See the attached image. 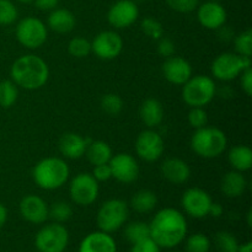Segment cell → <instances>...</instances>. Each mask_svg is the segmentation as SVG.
I'll return each instance as SVG.
<instances>
[{
	"instance_id": "28",
	"label": "cell",
	"mask_w": 252,
	"mask_h": 252,
	"mask_svg": "<svg viewBox=\"0 0 252 252\" xmlns=\"http://www.w3.org/2000/svg\"><path fill=\"white\" fill-rule=\"evenodd\" d=\"M123 235L127 239L128 243H130L132 245L138 241L150 238L149 224L144 223V221H132V223L126 225Z\"/></svg>"
},
{
	"instance_id": "38",
	"label": "cell",
	"mask_w": 252,
	"mask_h": 252,
	"mask_svg": "<svg viewBox=\"0 0 252 252\" xmlns=\"http://www.w3.org/2000/svg\"><path fill=\"white\" fill-rule=\"evenodd\" d=\"M189 126L194 129L206 127L208 123V115L203 107H191L189 116H187Z\"/></svg>"
},
{
	"instance_id": "2",
	"label": "cell",
	"mask_w": 252,
	"mask_h": 252,
	"mask_svg": "<svg viewBox=\"0 0 252 252\" xmlns=\"http://www.w3.org/2000/svg\"><path fill=\"white\" fill-rule=\"evenodd\" d=\"M10 75L17 88L38 90L48 81L49 68L41 57L36 54H25L12 63Z\"/></svg>"
},
{
	"instance_id": "26",
	"label": "cell",
	"mask_w": 252,
	"mask_h": 252,
	"mask_svg": "<svg viewBox=\"0 0 252 252\" xmlns=\"http://www.w3.org/2000/svg\"><path fill=\"white\" fill-rule=\"evenodd\" d=\"M85 155L89 162L95 165L108 164L112 158V149L110 145L103 140H91L85 150Z\"/></svg>"
},
{
	"instance_id": "4",
	"label": "cell",
	"mask_w": 252,
	"mask_h": 252,
	"mask_svg": "<svg viewBox=\"0 0 252 252\" xmlns=\"http://www.w3.org/2000/svg\"><path fill=\"white\" fill-rule=\"evenodd\" d=\"M228 138L225 133L217 127H203L196 129L191 138V148L198 157L216 159L226 149Z\"/></svg>"
},
{
	"instance_id": "46",
	"label": "cell",
	"mask_w": 252,
	"mask_h": 252,
	"mask_svg": "<svg viewBox=\"0 0 252 252\" xmlns=\"http://www.w3.org/2000/svg\"><path fill=\"white\" fill-rule=\"evenodd\" d=\"M7 220V209L2 203H0V229L5 225Z\"/></svg>"
},
{
	"instance_id": "33",
	"label": "cell",
	"mask_w": 252,
	"mask_h": 252,
	"mask_svg": "<svg viewBox=\"0 0 252 252\" xmlns=\"http://www.w3.org/2000/svg\"><path fill=\"white\" fill-rule=\"evenodd\" d=\"M68 52L75 58H85L91 53V42L84 37H74L69 42Z\"/></svg>"
},
{
	"instance_id": "16",
	"label": "cell",
	"mask_w": 252,
	"mask_h": 252,
	"mask_svg": "<svg viewBox=\"0 0 252 252\" xmlns=\"http://www.w3.org/2000/svg\"><path fill=\"white\" fill-rule=\"evenodd\" d=\"M197 19L204 29L219 30L225 25L228 15L219 2L206 1L197 7Z\"/></svg>"
},
{
	"instance_id": "5",
	"label": "cell",
	"mask_w": 252,
	"mask_h": 252,
	"mask_svg": "<svg viewBox=\"0 0 252 252\" xmlns=\"http://www.w3.org/2000/svg\"><path fill=\"white\" fill-rule=\"evenodd\" d=\"M217 85L211 76L192 75L182 85V98L189 107H204L214 98Z\"/></svg>"
},
{
	"instance_id": "1",
	"label": "cell",
	"mask_w": 252,
	"mask_h": 252,
	"mask_svg": "<svg viewBox=\"0 0 252 252\" xmlns=\"http://www.w3.org/2000/svg\"><path fill=\"white\" fill-rule=\"evenodd\" d=\"M187 220L184 214L175 208L160 209L149 224L150 239L160 249H172L186 239Z\"/></svg>"
},
{
	"instance_id": "8",
	"label": "cell",
	"mask_w": 252,
	"mask_h": 252,
	"mask_svg": "<svg viewBox=\"0 0 252 252\" xmlns=\"http://www.w3.org/2000/svg\"><path fill=\"white\" fill-rule=\"evenodd\" d=\"M15 36L19 43L25 48L37 49L46 43L48 30L39 19L27 16L19 21L15 30Z\"/></svg>"
},
{
	"instance_id": "47",
	"label": "cell",
	"mask_w": 252,
	"mask_h": 252,
	"mask_svg": "<svg viewBox=\"0 0 252 252\" xmlns=\"http://www.w3.org/2000/svg\"><path fill=\"white\" fill-rule=\"evenodd\" d=\"M236 252H252V244L251 241L243 244V245H239V249Z\"/></svg>"
},
{
	"instance_id": "37",
	"label": "cell",
	"mask_w": 252,
	"mask_h": 252,
	"mask_svg": "<svg viewBox=\"0 0 252 252\" xmlns=\"http://www.w3.org/2000/svg\"><path fill=\"white\" fill-rule=\"evenodd\" d=\"M235 46L236 54L243 57H250L252 54V31L251 30H246V31L241 32L234 42Z\"/></svg>"
},
{
	"instance_id": "32",
	"label": "cell",
	"mask_w": 252,
	"mask_h": 252,
	"mask_svg": "<svg viewBox=\"0 0 252 252\" xmlns=\"http://www.w3.org/2000/svg\"><path fill=\"white\" fill-rule=\"evenodd\" d=\"M211 239L202 233H196L186 239L185 250L186 252H209L211 250Z\"/></svg>"
},
{
	"instance_id": "11",
	"label": "cell",
	"mask_w": 252,
	"mask_h": 252,
	"mask_svg": "<svg viewBox=\"0 0 252 252\" xmlns=\"http://www.w3.org/2000/svg\"><path fill=\"white\" fill-rule=\"evenodd\" d=\"M165 150L164 139L152 128L139 133L135 140V152L138 157L147 162H154L162 157Z\"/></svg>"
},
{
	"instance_id": "19",
	"label": "cell",
	"mask_w": 252,
	"mask_h": 252,
	"mask_svg": "<svg viewBox=\"0 0 252 252\" xmlns=\"http://www.w3.org/2000/svg\"><path fill=\"white\" fill-rule=\"evenodd\" d=\"M79 252H117V245L111 234L97 230L81 240Z\"/></svg>"
},
{
	"instance_id": "40",
	"label": "cell",
	"mask_w": 252,
	"mask_h": 252,
	"mask_svg": "<svg viewBox=\"0 0 252 252\" xmlns=\"http://www.w3.org/2000/svg\"><path fill=\"white\" fill-rule=\"evenodd\" d=\"M160 250H161V249H160L152 239L147 238L144 239V240L133 244L129 252H160Z\"/></svg>"
},
{
	"instance_id": "27",
	"label": "cell",
	"mask_w": 252,
	"mask_h": 252,
	"mask_svg": "<svg viewBox=\"0 0 252 252\" xmlns=\"http://www.w3.org/2000/svg\"><path fill=\"white\" fill-rule=\"evenodd\" d=\"M158 204V197L150 189H140L130 199V207L133 211L140 214H147L154 211Z\"/></svg>"
},
{
	"instance_id": "30",
	"label": "cell",
	"mask_w": 252,
	"mask_h": 252,
	"mask_svg": "<svg viewBox=\"0 0 252 252\" xmlns=\"http://www.w3.org/2000/svg\"><path fill=\"white\" fill-rule=\"evenodd\" d=\"M239 245L236 236L229 231H219L214 236V246L218 252H236Z\"/></svg>"
},
{
	"instance_id": "29",
	"label": "cell",
	"mask_w": 252,
	"mask_h": 252,
	"mask_svg": "<svg viewBox=\"0 0 252 252\" xmlns=\"http://www.w3.org/2000/svg\"><path fill=\"white\" fill-rule=\"evenodd\" d=\"M19 97V88L12 80L0 81V107L10 108Z\"/></svg>"
},
{
	"instance_id": "35",
	"label": "cell",
	"mask_w": 252,
	"mask_h": 252,
	"mask_svg": "<svg viewBox=\"0 0 252 252\" xmlns=\"http://www.w3.org/2000/svg\"><path fill=\"white\" fill-rule=\"evenodd\" d=\"M140 27H142V31L144 32V34H147L152 39H160L164 36L162 25L152 16L144 17L140 22Z\"/></svg>"
},
{
	"instance_id": "15",
	"label": "cell",
	"mask_w": 252,
	"mask_h": 252,
	"mask_svg": "<svg viewBox=\"0 0 252 252\" xmlns=\"http://www.w3.org/2000/svg\"><path fill=\"white\" fill-rule=\"evenodd\" d=\"M139 17V9L133 0H118L107 12L108 24L115 29H127Z\"/></svg>"
},
{
	"instance_id": "34",
	"label": "cell",
	"mask_w": 252,
	"mask_h": 252,
	"mask_svg": "<svg viewBox=\"0 0 252 252\" xmlns=\"http://www.w3.org/2000/svg\"><path fill=\"white\" fill-rule=\"evenodd\" d=\"M101 108L110 116H117L123 110V100L117 94H106L101 98Z\"/></svg>"
},
{
	"instance_id": "31",
	"label": "cell",
	"mask_w": 252,
	"mask_h": 252,
	"mask_svg": "<svg viewBox=\"0 0 252 252\" xmlns=\"http://www.w3.org/2000/svg\"><path fill=\"white\" fill-rule=\"evenodd\" d=\"M73 216V208L69 203L64 201L54 202L51 207H48V218L53 219L56 223H65Z\"/></svg>"
},
{
	"instance_id": "20",
	"label": "cell",
	"mask_w": 252,
	"mask_h": 252,
	"mask_svg": "<svg viewBox=\"0 0 252 252\" xmlns=\"http://www.w3.org/2000/svg\"><path fill=\"white\" fill-rule=\"evenodd\" d=\"M90 142L91 139L84 138L83 135L78 134V133L69 132L62 135L61 139H59V150H61L62 155L66 159H80L85 155L86 147Z\"/></svg>"
},
{
	"instance_id": "48",
	"label": "cell",
	"mask_w": 252,
	"mask_h": 252,
	"mask_svg": "<svg viewBox=\"0 0 252 252\" xmlns=\"http://www.w3.org/2000/svg\"><path fill=\"white\" fill-rule=\"evenodd\" d=\"M251 216H252V212H251V209H250V211L248 212V225H249V226H251V225H252Z\"/></svg>"
},
{
	"instance_id": "39",
	"label": "cell",
	"mask_w": 252,
	"mask_h": 252,
	"mask_svg": "<svg viewBox=\"0 0 252 252\" xmlns=\"http://www.w3.org/2000/svg\"><path fill=\"white\" fill-rule=\"evenodd\" d=\"M170 9L181 14H189L198 7L199 0H165Z\"/></svg>"
},
{
	"instance_id": "10",
	"label": "cell",
	"mask_w": 252,
	"mask_h": 252,
	"mask_svg": "<svg viewBox=\"0 0 252 252\" xmlns=\"http://www.w3.org/2000/svg\"><path fill=\"white\" fill-rule=\"evenodd\" d=\"M100 193L98 182L89 172H80L73 177L69 185V194L71 201L81 207L95 203Z\"/></svg>"
},
{
	"instance_id": "23",
	"label": "cell",
	"mask_w": 252,
	"mask_h": 252,
	"mask_svg": "<svg viewBox=\"0 0 252 252\" xmlns=\"http://www.w3.org/2000/svg\"><path fill=\"white\" fill-rule=\"evenodd\" d=\"M75 25V16L68 9H54L48 16V27L57 33H69Z\"/></svg>"
},
{
	"instance_id": "41",
	"label": "cell",
	"mask_w": 252,
	"mask_h": 252,
	"mask_svg": "<svg viewBox=\"0 0 252 252\" xmlns=\"http://www.w3.org/2000/svg\"><path fill=\"white\" fill-rule=\"evenodd\" d=\"M159 43H158V53L160 54L164 58H170L175 54V43L170 38L166 37H161L160 39H158Z\"/></svg>"
},
{
	"instance_id": "25",
	"label": "cell",
	"mask_w": 252,
	"mask_h": 252,
	"mask_svg": "<svg viewBox=\"0 0 252 252\" xmlns=\"http://www.w3.org/2000/svg\"><path fill=\"white\" fill-rule=\"evenodd\" d=\"M228 161L233 170L246 172L252 167V150L248 145H235L228 153Z\"/></svg>"
},
{
	"instance_id": "12",
	"label": "cell",
	"mask_w": 252,
	"mask_h": 252,
	"mask_svg": "<svg viewBox=\"0 0 252 252\" xmlns=\"http://www.w3.org/2000/svg\"><path fill=\"white\" fill-rule=\"evenodd\" d=\"M212 198L209 193L198 187H192L185 191L182 194L181 204L184 211L189 217L196 219L206 218L209 213L212 204Z\"/></svg>"
},
{
	"instance_id": "36",
	"label": "cell",
	"mask_w": 252,
	"mask_h": 252,
	"mask_svg": "<svg viewBox=\"0 0 252 252\" xmlns=\"http://www.w3.org/2000/svg\"><path fill=\"white\" fill-rule=\"evenodd\" d=\"M19 16L17 7L11 0H0V25L7 26L14 24Z\"/></svg>"
},
{
	"instance_id": "22",
	"label": "cell",
	"mask_w": 252,
	"mask_h": 252,
	"mask_svg": "<svg viewBox=\"0 0 252 252\" xmlns=\"http://www.w3.org/2000/svg\"><path fill=\"white\" fill-rule=\"evenodd\" d=\"M248 187V181L246 177L244 176L243 172L231 170L226 172L221 179L220 189L224 193V196L228 198H238L243 196Z\"/></svg>"
},
{
	"instance_id": "7",
	"label": "cell",
	"mask_w": 252,
	"mask_h": 252,
	"mask_svg": "<svg viewBox=\"0 0 252 252\" xmlns=\"http://www.w3.org/2000/svg\"><path fill=\"white\" fill-rule=\"evenodd\" d=\"M68 244V229L56 221L42 226L34 238V246L38 252H64Z\"/></svg>"
},
{
	"instance_id": "17",
	"label": "cell",
	"mask_w": 252,
	"mask_h": 252,
	"mask_svg": "<svg viewBox=\"0 0 252 252\" xmlns=\"http://www.w3.org/2000/svg\"><path fill=\"white\" fill-rule=\"evenodd\" d=\"M20 214L31 224H43L48 219V204L36 194H27L20 202Z\"/></svg>"
},
{
	"instance_id": "13",
	"label": "cell",
	"mask_w": 252,
	"mask_h": 252,
	"mask_svg": "<svg viewBox=\"0 0 252 252\" xmlns=\"http://www.w3.org/2000/svg\"><path fill=\"white\" fill-rule=\"evenodd\" d=\"M123 49V41L115 31H103L96 34L91 42V52L102 61L117 58Z\"/></svg>"
},
{
	"instance_id": "44",
	"label": "cell",
	"mask_w": 252,
	"mask_h": 252,
	"mask_svg": "<svg viewBox=\"0 0 252 252\" xmlns=\"http://www.w3.org/2000/svg\"><path fill=\"white\" fill-rule=\"evenodd\" d=\"M34 6L41 11H52L57 9L59 4V0H33Z\"/></svg>"
},
{
	"instance_id": "43",
	"label": "cell",
	"mask_w": 252,
	"mask_h": 252,
	"mask_svg": "<svg viewBox=\"0 0 252 252\" xmlns=\"http://www.w3.org/2000/svg\"><path fill=\"white\" fill-rule=\"evenodd\" d=\"M240 84L241 88H243L244 93L248 96L252 95V69L246 68L243 73L240 74Z\"/></svg>"
},
{
	"instance_id": "45",
	"label": "cell",
	"mask_w": 252,
	"mask_h": 252,
	"mask_svg": "<svg viewBox=\"0 0 252 252\" xmlns=\"http://www.w3.org/2000/svg\"><path fill=\"white\" fill-rule=\"evenodd\" d=\"M223 212H224V209H223V207H221V204L214 203V202H212L211 208H209L208 216H212L213 218H219V217H221Z\"/></svg>"
},
{
	"instance_id": "50",
	"label": "cell",
	"mask_w": 252,
	"mask_h": 252,
	"mask_svg": "<svg viewBox=\"0 0 252 252\" xmlns=\"http://www.w3.org/2000/svg\"><path fill=\"white\" fill-rule=\"evenodd\" d=\"M170 252H176V251H170Z\"/></svg>"
},
{
	"instance_id": "21",
	"label": "cell",
	"mask_w": 252,
	"mask_h": 252,
	"mask_svg": "<svg viewBox=\"0 0 252 252\" xmlns=\"http://www.w3.org/2000/svg\"><path fill=\"white\" fill-rule=\"evenodd\" d=\"M161 174L165 179L174 185H182L189 181L191 169L189 164L179 158H169L161 164Z\"/></svg>"
},
{
	"instance_id": "14",
	"label": "cell",
	"mask_w": 252,
	"mask_h": 252,
	"mask_svg": "<svg viewBox=\"0 0 252 252\" xmlns=\"http://www.w3.org/2000/svg\"><path fill=\"white\" fill-rule=\"evenodd\" d=\"M111 167L112 177L122 184H132L137 181L139 177V165L137 160L127 153H120V154L112 155L108 161Z\"/></svg>"
},
{
	"instance_id": "24",
	"label": "cell",
	"mask_w": 252,
	"mask_h": 252,
	"mask_svg": "<svg viewBox=\"0 0 252 252\" xmlns=\"http://www.w3.org/2000/svg\"><path fill=\"white\" fill-rule=\"evenodd\" d=\"M139 116L148 128L158 127L164 120V108L161 102L157 98H147L140 106Z\"/></svg>"
},
{
	"instance_id": "42",
	"label": "cell",
	"mask_w": 252,
	"mask_h": 252,
	"mask_svg": "<svg viewBox=\"0 0 252 252\" xmlns=\"http://www.w3.org/2000/svg\"><path fill=\"white\" fill-rule=\"evenodd\" d=\"M91 175L95 177L97 182H106L112 177V172H111V167L108 164L95 165Z\"/></svg>"
},
{
	"instance_id": "9",
	"label": "cell",
	"mask_w": 252,
	"mask_h": 252,
	"mask_svg": "<svg viewBox=\"0 0 252 252\" xmlns=\"http://www.w3.org/2000/svg\"><path fill=\"white\" fill-rule=\"evenodd\" d=\"M251 66L250 57L239 56L236 53H221L212 63V74L221 81H230L238 78L246 68Z\"/></svg>"
},
{
	"instance_id": "49",
	"label": "cell",
	"mask_w": 252,
	"mask_h": 252,
	"mask_svg": "<svg viewBox=\"0 0 252 252\" xmlns=\"http://www.w3.org/2000/svg\"><path fill=\"white\" fill-rule=\"evenodd\" d=\"M17 1L24 2V4H29V2H32V1H33V0H17Z\"/></svg>"
},
{
	"instance_id": "3",
	"label": "cell",
	"mask_w": 252,
	"mask_h": 252,
	"mask_svg": "<svg viewBox=\"0 0 252 252\" xmlns=\"http://www.w3.org/2000/svg\"><path fill=\"white\" fill-rule=\"evenodd\" d=\"M70 169L61 158H44L34 165L32 177L37 186L46 191H54L66 184Z\"/></svg>"
},
{
	"instance_id": "18",
	"label": "cell",
	"mask_w": 252,
	"mask_h": 252,
	"mask_svg": "<svg viewBox=\"0 0 252 252\" xmlns=\"http://www.w3.org/2000/svg\"><path fill=\"white\" fill-rule=\"evenodd\" d=\"M162 74L169 83L174 85H184L192 76V66L186 59L172 56L166 58L162 64Z\"/></svg>"
},
{
	"instance_id": "6",
	"label": "cell",
	"mask_w": 252,
	"mask_h": 252,
	"mask_svg": "<svg viewBox=\"0 0 252 252\" xmlns=\"http://www.w3.org/2000/svg\"><path fill=\"white\" fill-rule=\"evenodd\" d=\"M129 217V208L125 201L112 198L102 203L96 216V223L101 231L112 234L120 230Z\"/></svg>"
}]
</instances>
